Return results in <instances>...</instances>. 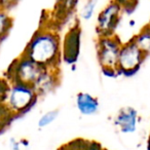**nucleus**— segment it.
<instances>
[{
    "mask_svg": "<svg viewBox=\"0 0 150 150\" xmlns=\"http://www.w3.org/2000/svg\"><path fill=\"white\" fill-rule=\"evenodd\" d=\"M50 69L22 54L9 68V79L31 86L36 92L40 93L50 88L54 84V77L50 73Z\"/></svg>",
    "mask_w": 150,
    "mask_h": 150,
    "instance_id": "obj_1",
    "label": "nucleus"
},
{
    "mask_svg": "<svg viewBox=\"0 0 150 150\" xmlns=\"http://www.w3.org/2000/svg\"><path fill=\"white\" fill-rule=\"evenodd\" d=\"M60 38L50 31H38L24 52V56L50 68H54L60 59Z\"/></svg>",
    "mask_w": 150,
    "mask_h": 150,
    "instance_id": "obj_2",
    "label": "nucleus"
},
{
    "mask_svg": "<svg viewBox=\"0 0 150 150\" xmlns=\"http://www.w3.org/2000/svg\"><path fill=\"white\" fill-rule=\"evenodd\" d=\"M37 92L31 86L20 81H11L4 98L5 105L13 114L28 110L35 102Z\"/></svg>",
    "mask_w": 150,
    "mask_h": 150,
    "instance_id": "obj_3",
    "label": "nucleus"
},
{
    "mask_svg": "<svg viewBox=\"0 0 150 150\" xmlns=\"http://www.w3.org/2000/svg\"><path fill=\"white\" fill-rule=\"evenodd\" d=\"M121 42L112 35L100 36L98 42V58L100 65L107 74H115L118 72L119 52Z\"/></svg>",
    "mask_w": 150,
    "mask_h": 150,
    "instance_id": "obj_4",
    "label": "nucleus"
},
{
    "mask_svg": "<svg viewBox=\"0 0 150 150\" xmlns=\"http://www.w3.org/2000/svg\"><path fill=\"white\" fill-rule=\"evenodd\" d=\"M145 57V52L140 50L139 46L132 39L129 42L121 45L118 60V71L127 75L133 74L139 69Z\"/></svg>",
    "mask_w": 150,
    "mask_h": 150,
    "instance_id": "obj_5",
    "label": "nucleus"
},
{
    "mask_svg": "<svg viewBox=\"0 0 150 150\" xmlns=\"http://www.w3.org/2000/svg\"><path fill=\"white\" fill-rule=\"evenodd\" d=\"M121 9L122 7L114 0L101 11L98 17V30L100 36L112 35L120 19Z\"/></svg>",
    "mask_w": 150,
    "mask_h": 150,
    "instance_id": "obj_6",
    "label": "nucleus"
},
{
    "mask_svg": "<svg viewBox=\"0 0 150 150\" xmlns=\"http://www.w3.org/2000/svg\"><path fill=\"white\" fill-rule=\"evenodd\" d=\"M80 28L78 26L71 28L66 34L63 45V56L66 62L74 63L79 54Z\"/></svg>",
    "mask_w": 150,
    "mask_h": 150,
    "instance_id": "obj_7",
    "label": "nucleus"
},
{
    "mask_svg": "<svg viewBox=\"0 0 150 150\" xmlns=\"http://www.w3.org/2000/svg\"><path fill=\"white\" fill-rule=\"evenodd\" d=\"M137 112L133 108H125L120 110L115 119V125L122 133L129 134L136 131L137 127Z\"/></svg>",
    "mask_w": 150,
    "mask_h": 150,
    "instance_id": "obj_8",
    "label": "nucleus"
},
{
    "mask_svg": "<svg viewBox=\"0 0 150 150\" xmlns=\"http://www.w3.org/2000/svg\"><path fill=\"white\" fill-rule=\"evenodd\" d=\"M77 108L82 114L91 115L97 112L99 108V103L96 98L86 93H80L76 98Z\"/></svg>",
    "mask_w": 150,
    "mask_h": 150,
    "instance_id": "obj_9",
    "label": "nucleus"
},
{
    "mask_svg": "<svg viewBox=\"0 0 150 150\" xmlns=\"http://www.w3.org/2000/svg\"><path fill=\"white\" fill-rule=\"evenodd\" d=\"M133 40L139 46L140 50L147 54L150 52V26L143 28L139 35L136 36Z\"/></svg>",
    "mask_w": 150,
    "mask_h": 150,
    "instance_id": "obj_10",
    "label": "nucleus"
},
{
    "mask_svg": "<svg viewBox=\"0 0 150 150\" xmlns=\"http://www.w3.org/2000/svg\"><path fill=\"white\" fill-rule=\"evenodd\" d=\"M66 147L78 148V149H91V148H101V146L99 145V144H97L96 142L77 139V140H74V141L70 142V144H69L68 146H66Z\"/></svg>",
    "mask_w": 150,
    "mask_h": 150,
    "instance_id": "obj_11",
    "label": "nucleus"
},
{
    "mask_svg": "<svg viewBox=\"0 0 150 150\" xmlns=\"http://www.w3.org/2000/svg\"><path fill=\"white\" fill-rule=\"evenodd\" d=\"M11 26V19L6 13L0 11V38L6 35Z\"/></svg>",
    "mask_w": 150,
    "mask_h": 150,
    "instance_id": "obj_12",
    "label": "nucleus"
},
{
    "mask_svg": "<svg viewBox=\"0 0 150 150\" xmlns=\"http://www.w3.org/2000/svg\"><path fill=\"white\" fill-rule=\"evenodd\" d=\"M57 115H58V111L54 110V111H50V112L45 113L44 115H42L41 118L39 119V122H38V125L40 127H44L46 125H48L50 123H52V121L56 119Z\"/></svg>",
    "mask_w": 150,
    "mask_h": 150,
    "instance_id": "obj_13",
    "label": "nucleus"
},
{
    "mask_svg": "<svg viewBox=\"0 0 150 150\" xmlns=\"http://www.w3.org/2000/svg\"><path fill=\"white\" fill-rule=\"evenodd\" d=\"M96 4L97 0H88V2H86V4L83 7V11H82V18L84 20H90L93 17Z\"/></svg>",
    "mask_w": 150,
    "mask_h": 150,
    "instance_id": "obj_14",
    "label": "nucleus"
},
{
    "mask_svg": "<svg viewBox=\"0 0 150 150\" xmlns=\"http://www.w3.org/2000/svg\"><path fill=\"white\" fill-rule=\"evenodd\" d=\"M115 1H116L122 8L129 9V8H134L139 0H115Z\"/></svg>",
    "mask_w": 150,
    "mask_h": 150,
    "instance_id": "obj_15",
    "label": "nucleus"
},
{
    "mask_svg": "<svg viewBox=\"0 0 150 150\" xmlns=\"http://www.w3.org/2000/svg\"><path fill=\"white\" fill-rule=\"evenodd\" d=\"M77 3V0H61V5L65 11H71Z\"/></svg>",
    "mask_w": 150,
    "mask_h": 150,
    "instance_id": "obj_16",
    "label": "nucleus"
},
{
    "mask_svg": "<svg viewBox=\"0 0 150 150\" xmlns=\"http://www.w3.org/2000/svg\"><path fill=\"white\" fill-rule=\"evenodd\" d=\"M16 2H17V0H0V5L3 8H7V7H11V5H13Z\"/></svg>",
    "mask_w": 150,
    "mask_h": 150,
    "instance_id": "obj_17",
    "label": "nucleus"
}]
</instances>
